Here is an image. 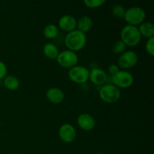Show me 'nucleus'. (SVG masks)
<instances>
[{
	"instance_id": "nucleus-25",
	"label": "nucleus",
	"mask_w": 154,
	"mask_h": 154,
	"mask_svg": "<svg viewBox=\"0 0 154 154\" xmlns=\"http://www.w3.org/2000/svg\"><path fill=\"white\" fill-rule=\"evenodd\" d=\"M94 154H105V153H94Z\"/></svg>"
},
{
	"instance_id": "nucleus-15",
	"label": "nucleus",
	"mask_w": 154,
	"mask_h": 154,
	"mask_svg": "<svg viewBox=\"0 0 154 154\" xmlns=\"http://www.w3.org/2000/svg\"><path fill=\"white\" fill-rule=\"evenodd\" d=\"M141 38L147 39L154 38V26L151 22H144L138 27Z\"/></svg>"
},
{
	"instance_id": "nucleus-14",
	"label": "nucleus",
	"mask_w": 154,
	"mask_h": 154,
	"mask_svg": "<svg viewBox=\"0 0 154 154\" xmlns=\"http://www.w3.org/2000/svg\"><path fill=\"white\" fill-rule=\"evenodd\" d=\"M93 22L91 17L89 16H87V15H84V16H81L78 20H77L76 29L86 34V33L88 32L91 29L92 27H93Z\"/></svg>"
},
{
	"instance_id": "nucleus-13",
	"label": "nucleus",
	"mask_w": 154,
	"mask_h": 154,
	"mask_svg": "<svg viewBox=\"0 0 154 154\" xmlns=\"http://www.w3.org/2000/svg\"><path fill=\"white\" fill-rule=\"evenodd\" d=\"M107 74L103 69L99 68H95L90 71L89 79L95 85H102L106 82Z\"/></svg>"
},
{
	"instance_id": "nucleus-1",
	"label": "nucleus",
	"mask_w": 154,
	"mask_h": 154,
	"mask_svg": "<svg viewBox=\"0 0 154 154\" xmlns=\"http://www.w3.org/2000/svg\"><path fill=\"white\" fill-rule=\"evenodd\" d=\"M87 41L86 34L75 29L67 33L65 37V45L68 50L76 53L84 48Z\"/></svg>"
},
{
	"instance_id": "nucleus-20",
	"label": "nucleus",
	"mask_w": 154,
	"mask_h": 154,
	"mask_svg": "<svg viewBox=\"0 0 154 154\" xmlns=\"http://www.w3.org/2000/svg\"><path fill=\"white\" fill-rule=\"evenodd\" d=\"M126 45L122 42L121 40H118L117 42H114L112 45V52L114 54H117V55H120L123 54V52L126 51Z\"/></svg>"
},
{
	"instance_id": "nucleus-8",
	"label": "nucleus",
	"mask_w": 154,
	"mask_h": 154,
	"mask_svg": "<svg viewBox=\"0 0 154 154\" xmlns=\"http://www.w3.org/2000/svg\"><path fill=\"white\" fill-rule=\"evenodd\" d=\"M89 75H90V71L87 68L78 65L69 69L68 72L69 79L72 82L78 84H85L89 80Z\"/></svg>"
},
{
	"instance_id": "nucleus-2",
	"label": "nucleus",
	"mask_w": 154,
	"mask_h": 154,
	"mask_svg": "<svg viewBox=\"0 0 154 154\" xmlns=\"http://www.w3.org/2000/svg\"><path fill=\"white\" fill-rule=\"evenodd\" d=\"M120 38V40L126 45V47L137 46L141 40V36L138 27L130 25H126L122 28Z\"/></svg>"
},
{
	"instance_id": "nucleus-4",
	"label": "nucleus",
	"mask_w": 154,
	"mask_h": 154,
	"mask_svg": "<svg viewBox=\"0 0 154 154\" xmlns=\"http://www.w3.org/2000/svg\"><path fill=\"white\" fill-rule=\"evenodd\" d=\"M99 95L104 102L107 104H114L120 99L121 93L120 89L113 84H105L100 88Z\"/></svg>"
},
{
	"instance_id": "nucleus-7",
	"label": "nucleus",
	"mask_w": 154,
	"mask_h": 154,
	"mask_svg": "<svg viewBox=\"0 0 154 154\" xmlns=\"http://www.w3.org/2000/svg\"><path fill=\"white\" fill-rule=\"evenodd\" d=\"M138 57L136 53L133 51H126L119 56L117 66L122 70H127L136 66Z\"/></svg>"
},
{
	"instance_id": "nucleus-21",
	"label": "nucleus",
	"mask_w": 154,
	"mask_h": 154,
	"mask_svg": "<svg viewBox=\"0 0 154 154\" xmlns=\"http://www.w3.org/2000/svg\"><path fill=\"white\" fill-rule=\"evenodd\" d=\"M106 2L105 0H84V4L88 8H98L103 5Z\"/></svg>"
},
{
	"instance_id": "nucleus-10",
	"label": "nucleus",
	"mask_w": 154,
	"mask_h": 154,
	"mask_svg": "<svg viewBox=\"0 0 154 154\" xmlns=\"http://www.w3.org/2000/svg\"><path fill=\"white\" fill-rule=\"evenodd\" d=\"M58 26L60 29L67 33L74 31L77 29L76 18L72 15H63L59 19Z\"/></svg>"
},
{
	"instance_id": "nucleus-24",
	"label": "nucleus",
	"mask_w": 154,
	"mask_h": 154,
	"mask_svg": "<svg viewBox=\"0 0 154 154\" xmlns=\"http://www.w3.org/2000/svg\"><path fill=\"white\" fill-rule=\"evenodd\" d=\"M120 71V68L118 67L117 64H111L109 65L108 68V72L111 76H114L115 74H117V72Z\"/></svg>"
},
{
	"instance_id": "nucleus-22",
	"label": "nucleus",
	"mask_w": 154,
	"mask_h": 154,
	"mask_svg": "<svg viewBox=\"0 0 154 154\" xmlns=\"http://www.w3.org/2000/svg\"><path fill=\"white\" fill-rule=\"evenodd\" d=\"M145 51L151 57L154 55V38L147 39L145 44Z\"/></svg>"
},
{
	"instance_id": "nucleus-11",
	"label": "nucleus",
	"mask_w": 154,
	"mask_h": 154,
	"mask_svg": "<svg viewBox=\"0 0 154 154\" xmlns=\"http://www.w3.org/2000/svg\"><path fill=\"white\" fill-rule=\"evenodd\" d=\"M77 124L82 130L91 131L96 126V120L91 114L83 113L78 117Z\"/></svg>"
},
{
	"instance_id": "nucleus-17",
	"label": "nucleus",
	"mask_w": 154,
	"mask_h": 154,
	"mask_svg": "<svg viewBox=\"0 0 154 154\" xmlns=\"http://www.w3.org/2000/svg\"><path fill=\"white\" fill-rule=\"evenodd\" d=\"M3 85L10 91H15L20 87V81L16 76L8 75L3 79Z\"/></svg>"
},
{
	"instance_id": "nucleus-23",
	"label": "nucleus",
	"mask_w": 154,
	"mask_h": 154,
	"mask_svg": "<svg viewBox=\"0 0 154 154\" xmlns=\"http://www.w3.org/2000/svg\"><path fill=\"white\" fill-rule=\"evenodd\" d=\"M8 73V68L6 65L0 60V80H3L6 76Z\"/></svg>"
},
{
	"instance_id": "nucleus-6",
	"label": "nucleus",
	"mask_w": 154,
	"mask_h": 154,
	"mask_svg": "<svg viewBox=\"0 0 154 154\" xmlns=\"http://www.w3.org/2000/svg\"><path fill=\"white\" fill-rule=\"evenodd\" d=\"M113 85L118 89H126L132 87L134 83V77L130 72L126 70H120L112 76Z\"/></svg>"
},
{
	"instance_id": "nucleus-9",
	"label": "nucleus",
	"mask_w": 154,
	"mask_h": 154,
	"mask_svg": "<svg viewBox=\"0 0 154 154\" xmlns=\"http://www.w3.org/2000/svg\"><path fill=\"white\" fill-rule=\"evenodd\" d=\"M58 135L60 139L65 143H72L77 137V132L75 126L70 123H64L59 128Z\"/></svg>"
},
{
	"instance_id": "nucleus-19",
	"label": "nucleus",
	"mask_w": 154,
	"mask_h": 154,
	"mask_svg": "<svg viewBox=\"0 0 154 154\" xmlns=\"http://www.w3.org/2000/svg\"><path fill=\"white\" fill-rule=\"evenodd\" d=\"M125 13H126V9L122 5L116 4L111 8V14L116 18H123Z\"/></svg>"
},
{
	"instance_id": "nucleus-16",
	"label": "nucleus",
	"mask_w": 154,
	"mask_h": 154,
	"mask_svg": "<svg viewBox=\"0 0 154 154\" xmlns=\"http://www.w3.org/2000/svg\"><path fill=\"white\" fill-rule=\"evenodd\" d=\"M43 54L47 58L55 60H57L60 51L57 45L54 43H47L43 47Z\"/></svg>"
},
{
	"instance_id": "nucleus-3",
	"label": "nucleus",
	"mask_w": 154,
	"mask_h": 154,
	"mask_svg": "<svg viewBox=\"0 0 154 154\" xmlns=\"http://www.w3.org/2000/svg\"><path fill=\"white\" fill-rule=\"evenodd\" d=\"M123 18L128 23L127 25L138 26L144 22L146 18V12L142 8L133 6L126 10Z\"/></svg>"
},
{
	"instance_id": "nucleus-5",
	"label": "nucleus",
	"mask_w": 154,
	"mask_h": 154,
	"mask_svg": "<svg viewBox=\"0 0 154 154\" xmlns=\"http://www.w3.org/2000/svg\"><path fill=\"white\" fill-rule=\"evenodd\" d=\"M56 60L61 67L70 69L78 65V56L75 52L66 50L59 54Z\"/></svg>"
},
{
	"instance_id": "nucleus-18",
	"label": "nucleus",
	"mask_w": 154,
	"mask_h": 154,
	"mask_svg": "<svg viewBox=\"0 0 154 154\" xmlns=\"http://www.w3.org/2000/svg\"><path fill=\"white\" fill-rule=\"evenodd\" d=\"M59 34V28L55 24H48L43 29V35L45 38L54 39Z\"/></svg>"
},
{
	"instance_id": "nucleus-12",
	"label": "nucleus",
	"mask_w": 154,
	"mask_h": 154,
	"mask_svg": "<svg viewBox=\"0 0 154 154\" xmlns=\"http://www.w3.org/2000/svg\"><path fill=\"white\" fill-rule=\"evenodd\" d=\"M46 97L52 104L59 105L64 101L65 94L61 89L57 87H51L47 90Z\"/></svg>"
}]
</instances>
